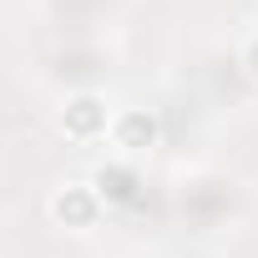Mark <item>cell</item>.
<instances>
[{
	"label": "cell",
	"mask_w": 258,
	"mask_h": 258,
	"mask_svg": "<svg viewBox=\"0 0 258 258\" xmlns=\"http://www.w3.org/2000/svg\"><path fill=\"white\" fill-rule=\"evenodd\" d=\"M96 121V101H76V111H71V126H91Z\"/></svg>",
	"instance_id": "obj_1"
},
{
	"label": "cell",
	"mask_w": 258,
	"mask_h": 258,
	"mask_svg": "<svg viewBox=\"0 0 258 258\" xmlns=\"http://www.w3.org/2000/svg\"><path fill=\"white\" fill-rule=\"evenodd\" d=\"M56 213H61V218L71 213V218L81 223V218H86V203H81V198H61V203H56Z\"/></svg>",
	"instance_id": "obj_2"
},
{
	"label": "cell",
	"mask_w": 258,
	"mask_h": 258,
	"mask_svg": "<svg viewBox=\"0 0 258 258\" xmlns=\"http://www.w3.org/2000/svg\"><path fill=\"white\" fill-rule=\"evenodd\" d=\"M126 137H152V121H142V116H132V121H126Z\"/></svg>",
	"instance_id": "obj_3"
},
{
	"label": "cell",
	"mask_w": 258,
	"mask_h": 258,
	"mask_svg": "<svg viewBox=\"0 0 258 258\" xmlns=\"http://www.w3.org/2000/svg\"><path fill=\"white\" fill-rule=\"evenodd\" d=\"M253 61H258V46H253ZM253 71H258V66H253Z\"/></svg>",
	"instance_id": "obj_4"
}]
</instances>
